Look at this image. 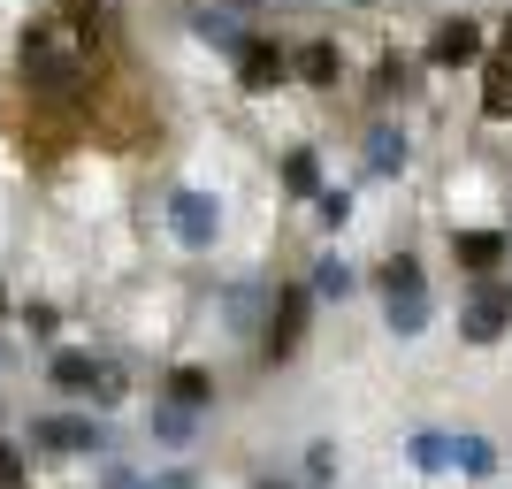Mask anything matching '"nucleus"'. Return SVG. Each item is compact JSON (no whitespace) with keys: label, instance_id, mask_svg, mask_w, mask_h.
<instances>
[{"label":"nucleus","instance_id":"6","mask_svg":"<svg viewBox=\"0 0 512 489\" xmlns=\"http://www.w3.org/2000/svg\"><path fill=\"white\" fill-rule=\"evenodd\" d=\"M467 337H474V344L505 337V291H482V298H474V314H467Z\"/></svg>","mask_w":512,"mask_h":489},{"label":"nucleus","instance_id":"17","mask_svg":"<svg viewBox=\"0 0 512 489\" xmlns=\"http://www.w3.org/2000/svg\"><path fill=\"white\" fill-rule=\"evenodd\" d=\"M283 184H291V192H314V153H291V161H283Z\"/></svg>","mask_w":512,"mask_h":489},{"label":"nucleus","instance_id":"21","mask_svg":"<svg viewBox=\"0 0 512 489\" xmlns=\"http://www.w3.org/2000/svg\"><path fill=\"white\" fill-rule=\"evenodd\" d=\"M352 214V192H321V222H344Z\"/></svg>","mask_w":512,"mask_h":489},{"label":"nucleus","instance_id":"7","mask_svg":"<svg viewBox=\"0 0 512 489\" xmlns=\"http://www.w3.org/2000/svg\"><path fill=\"white\" fill-rule=\"evenodd\" d=\"M100 375H107V367L85 360V352H54V383H62V390H92Z\"/></svg>","mask_w":512,"mask_h":489},{"label":"nucleus","instance_id":"10","mask_svg":"<svg viewBox=\"0 0 512 489\" xmlns=\"http://www.w3.org/2000/svg\"><path fill=\"white\" fill-rule=\"evenodd\" d=\"M367 169H375V176L406 169V138H398V130H375V138H367Z\"/></svg>","mask_w":512,"mask_h":489},{"label":"nucleus","instance_id":"11","mask_svg":"<svg viewBox=\"0 0 512 489\" xmlns=\"http://www.w3.org/2000/svg\"><path fill=\"white\" fill-rule=\"evenodd\" d=\"M299 321H306V298H283V321L268 329V352H291V344H299Z\"/></svg>","mask_w":512,"mask_h":489},{"label":"nucleus","instance_id":"12","mask_svg":"<svg viewBox=\"0 0 512 489\" xmlns=\"http://www.w3.org/2000/svg\"><path fill=\"white\" fill-rule=\"evenodd\" d=\"M474 54V31L467 23H444V31H436V62H467Z\"/></svg>","mask_w":512,"mask_h":489},{"label":"nucleus","instance_id":"25","mask_svg":"<svg viewBox=\"0 0 512 489\" xmlns=\"http://www.w3.org/2000/svg\"><path fill=\"white\" fill-rule=\"evenodd\" d=\"M505 46H512V31H505Z\"/></svg>","mask_w":512,"mask_h":489},{"label":"nucleus","instance_id":"13","mask_svg":"<svg viewBox=\"0 0 512 489\" xmlns=\"http://www.w3.org/2000/svg\"><path fill=\"white\" fill-rule=\"evenodd\" d=\"M352 291V268H344V260H321L314 268V298H344Z\"/></svg>","mask_w":512,"mask_h":489},{"label":"nucleus","instance_id":"18","mask_svg":"<svg viewBox=\"0 0 512 489\" xmlns=\"http://www.w3.org/2000/svg\"><path fill=\"white\" fill-rule=\"evenodd\" d=\"M413 283H421V260H390L383 268V291H413Z\"/></svg>","mask_w":512,"mask_h":489},{"label":"nucleus","instance_id":"8","mask_svg":"<svg viewBox=\"0 0 512 489\" xmlns=\"http://www.w3.org/2000/svg\"><path fill=\"white\" fill-rule=\"evenodd\" d=\"M192 31H199V39H214V46H245V31H237V16H230V8H199V16H192Z\"/></svg>","mask_w":512,"mask_h":489},{"label":"nucleus","instance_id":"22","mask_svg":"<svg viewBox=\"0 0 512 489\" xmlns=\"http://www.w3.org/2000/svg\"><path fill=\"white\" fill-rule=\"evenodd\" d=\"M107 489H146V482H138L130 467H107Z\"/></svg>","mask_w":512,"mask_h":489},{"label":"nucleus","instance_id":"9","mask_svg":"<svg viewBox=\"0 0 512 489\" xmlns=\"http://www.w3.org/2000/svg\"><path fill=\"white\" fill-rule=\"evenodd\" d=\"M459 260H467V268H497V260H505V237L497 230H467L459 237Z\"/></svg>","mask_w":512,"mask_h":489},{"label":"nucleus","instance_id":"19","mask_svg":"<svg viewBox=\"0 0 512 489\" xmlns=\"http://www.w3.org/2000/svg\"><path fill=\"white\" fill-rule=\"evenodd\" d=\"M451 459H459L467 474H490V444H474V436H467V444H451Z\"/></svg>","mask_w":512,"mask_h":489},{"label":"nucleus","instance_id":"23","mask_svg":"<svg viewBox=\"0 0 512 489\" xmlns=\"http://www.w3.org/2000/svg\"><path fill=\"white\" fill-rule=\"evenodd\" d=\"M161 489H192V482H184V474H169V482H161Z\"/></svg>","mask_w":512,"mask_h":489},{"label":"nucleus","instance_id":"24","mask_svg":"<svg viewBox=\"0 0 512 489\" xmlns=\"http://www.w3.org/2000/svg\"><path fill=\"white\" fill-rule=\"evenodd\" d=\"M260 489H291V482H260Z\"/></svg>","mask_w":512,"mask_h":489},{"label":"nucleus","instance_id":"15","mask_svg":"<svg viewBox=\"0 0 512 489\" xmlns=\"http://www.w3.org/2000/svg\"><path fill=\"white\" fill-rule=\"evenodd\" d=\"M306 77H314V85H337V46H306Z\"/></svg>","mask_w":512,"mask_h":489},{"label":"nucleus","instance_id":"4","mask_svg":"<svg viewBox=\"0 0 512 489\" xmlns=\"http://www.w3.org/2000/svg\"><path fill=\"white\" fill-rule=\"evenodd\" d=\"M237 62H245V69H237V77H245V85H276V77H283V54H276V46H253V39H245V46H237Z\"/></svg>","mask_w":512,"mask_h":489},{"label":"nucleus","instance_id":"3","mask_svg":"<svg viewBox=\"0 0 512 489\" xmlns=\"http://www.w3.org/2000/svg\"><path fill=\"white\" fill-rule=\"evenodd\" d=\"M192 405H153V444H169V451H184L192 444Z\"/></svg>","mask_w":512,"mask_h":489},{"label":"nucleus","instance_id":"1","mask_svg":"<svg viewBox=\"0 0 512 489\" xmlns=\"http://www.w3.org/2000/svg\"><path fill=\"white\" fill-rule=\"evenodd\" d=\"M169 222H176L184 245H214V222H222V214H214L207 192H169Z\"/></svg>","mask_w":512,"mask_h":489},{"label":"nucleus","instance_id":"2","mask_svg":"<svg viewBox=\"0 0 512 489\" xmlns=\"http://www.w3.org/2000/svg\"><path fill=\"white\" fill-rule=\"evenodd\" d=\"M39 444L46 451H100V428L77 421V413H62V421H39Z\"/></svg>","mask_w":512,"mask_h":489},{"label":"nucleus","instance_id":"14","mask_svg":"<svg viewBox=\"0 0 512 489\" xmlns=\"http://www.w3.org/2000/svg\"><path fill=\"white\" fill-rule=\"evenodd\" d=\"M413 459H421V467L436 474V467H451V444L436 436V428H421V436H413Z\"/></svg>","mask_w":512,"mask_h":489},{"label":"nucleus","instance_id":"16","mask_svg":"<svg viewBox=\"0 0 512 489\" xmlns=\"http://www.w3.org/2000/svg\"><path fill=\"white\" fill-rule=\"evenodd\" d=\"M176 405H207V375L199 367H176Z\"/></svg>","mask_w":512,"mask_h":489},{"label":"nucleus","instance_id":"5","mask_svg":"<svg viewBox=\"0 0 512 489\" xmlns=\"http://www.w3.org/2000/svg\"><path fill=\"white\" fill-rule=\"evenodd\" d=\"M390 329H398V337H421V329H428V298H421V283H413V291H390Z\"/></svg>","mask_w":512,"mask_h":489},{"label":"nucleus","instance_id":"20","mask_svg":"<svg viewBox=\"0 0 512 489\" xmlns=\"http://www.w3.org/2000/svg\"><path fill=\"white\" fill-rule=\"evenodd\" d=\"M482 100H490V115H512V77L505 69H490V92H482Z\"/></svg>","mask_w":512,"mask_h":489}]
</instances>
